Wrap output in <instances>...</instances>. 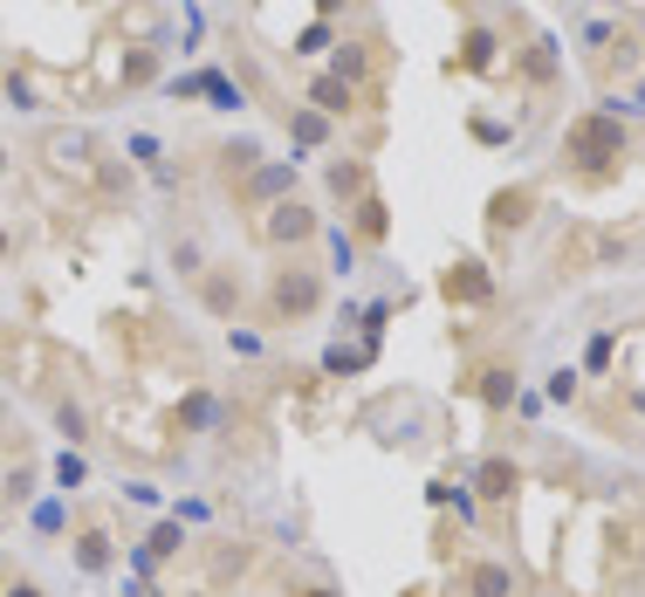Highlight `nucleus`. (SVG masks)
<instances>
[{"label": "nucleus", "mask_w": 645, "mask_h": 597, "mask_svg": "<svg viewBox=\"0 0 645 597\" xmlns=\"http://www.w3.org/2000/svg\"><path fill=\"white\" fill-rule=\"evenodd\" d=\"M56 426L69 432V440H90V412H83V406H69V398L56 406Z\"/></svg>", "instance_id": "obj_16"}, {"label": "nucleus", "mask_w": 645, "mask_h": 597, "mask_svg": "<svg viewBox=\"0 0 645 597\" xmlns=\"http://www.w3.org/2000/svg\"><path fill=\"white\" fill-rule=\"evenodd\" d=\"M8 248H14V241H8V227H0V261H8Z\"/></svg>", "instance_id": "obj_22"}, {"label": "nucleus", "mask_w": 645, "mask_h": 597, "mask_svg": "<svg viewBox=\"0 0 645 597\" xmlns=\"http://www.w3.org/2000/svg\"><path fill=\"white\" fill-rule=\"evenodd\" d=\"M0 597H49V590L34 584V577H8V590H0Z\"/></svg>", "instance_id": "obj_19"}, {"label": "nucleus", "mask_w": 645, "mask_h": 597, "mask_svg": "<svg viewBox=\"0 0 645 597\" xmlns=\"http://www.w3.org/2000/svg\"><path fill=\"white\" fill-rule=\"evenodd\" d=\"M110 564H117L110 529H103V523H83V529H76V570H83V577H103Z\"/></svg>", "instance_id": "obj_4"}, {"label": "nucleus", "mask_w": 645, "mask_h": 597, "mask_svg": "<svg viewBox=\"0 0 645 597\" xmlns=\"http://www.w3.org/2000/svg\"><path fill=\"white\" fill-rule=\"evenodd\" d=\"M625 151V131L612 117H577L570 125V158H618Z\"/></svg>", "instance_id": "obj_3"}, {"label": "nucleus", "mask_w": 645, "mask_h": 597, "mask_svg": "<svg viewBox=\"0 0 645 597\" xmlns=\"http://www.w3.org/2000/svg\"><path fill=\"white\" fill-rule=\"evenodd\" d=\"M385 227H391V220H385V199H378V192H365V199L350 207V233H357L365 248H378V241H385Z\"/></svg>", "instance_id": "obj_6"}, {"label": "nucleus", "mask_w": 645, "mask_h": 597, "mask_svg": "<svg viewBox=\"0 0 645 597\" xmlns=\"http://www.w3.org/2000/svg\"><path fill=\"white\" fill-rule=\"evenodd\" d=\"M439 296H447V302H488V268H480V261H454L447 275H439Z\"/></svg>", "instance_id": "obj_5"}, {"label": "nucleus", "mask_w": 645, "mask_h": 597, "mask_svg": "<svg viewBox=\"0 0 645 597\" xmlns=\"http://www.w3.org/2000/svg\"><path fill=\"white\" fill-rule=\"evenodd\" d=\"M467 590H474V597H508V570H502V564H474V570H467Z\"/></svg>", "instance_id": "obj_12"}, {"label": "nucleus", "mask_w": 645, "mask_h": 597, "mask_svg": "<svg viewBox=\"0 0 645 597\" xmlns=\"http://www.w3.org/2000/svg\"><path fill=\"white\" fill-rule=\"evenodd\" d=\"M296 138H302V145H316V138H322V117H309V110H302V117H296Z\"/></svg>", "instance_id": "obj_20"}, {"label": "nucleus", "mask_w": 645, "mask_h": 597, "mask_svg": "<svg viewBox=\"0 0 645 597\" xmlns=\"http://www.w3.org/2000/svg\"><path fill=\"white\" fill-rule=\"evenodd\" d=\"M330 192H337V199H365V192H371V166H365V158L330 166Z\"/></svg>", "instance_id": "obj_9"}, {"label": "nucleus", "mask_w": 645, "mask_h": 597, "mask_svg": "<svg viewBox=\"0 0 645 597\" xmlns=\"http://www.w3.org/2000/svg\"><path fill=\"white\" fill-rule=\"evenodd\" d=\"M529 207H536V192H522V186H515V192H495L488 220H495V227H522V220H529Z\"/></svg>", "instance_id": "obj_10"}, {"label": "nucleus", "mask_w": 645, "mask_h": 597, "mask_svg": "<svg viewBox=\"0 0 645 597\" xmlns=\"http://www.w3.org/2000/svg\"><path fill=\"white\" fill-rule=\"evenodd\" d=\"M522 488V467L515 460H488V467H480V501H508Z\"/></svg>", "instance_id": "obj_7"}, {"label": "nucleus", "mask_w": 645, "mask_h": 597, "mask_svg": "<svg viewBox=\"0 0 645 597\" xmlns=\"http://www.w3.org/2000/svg\"><path fill=\"white\" fill-rule=\"evenodd\" d=\"M207 309L234 316V309H240V282H227V275H207Z\"/></svg>", "instance_id": "obj_14"}, {"label": "nucleus", "mask_w": 645, "mask_h": 597, "mask_svg": "<svg viewBox=\"0 0 645 597\" xmlns=\"http://www.w3.org/2000/svg\"><path fill=\"white\" fill-rule=\"evenodd\" d=\"M322 309V275L316 268H275V282H268V316L275 324H302V316Z\"/></svg>", "instance_id": "obj_1"}, {"label": "nucleus", "mask_w": 645, "mask_h": 597, "mask_svg": "<svg viewBox=\"0 0 645 597\" xmlns=\"http://www.w3.org/2000/svg\"><path fill=\"white\" fill-rule=\"evenodd\" d=\"M371 49H378V42H344V56H337V76H344V83L371 69Z\"/></svg>", "instance_id": "obj_15"}, {"label": "nucleus", "mask_w": 645, "mask_h": 597, "mask_svg": "<svg viewBox=\"0 0 645 597\" xmlns=\"http://www.w3.org/2000/svg\"><path fill=\"white\" fill-rule=\"evenodd\" d=\"M316 227H322L316 207H302V199H281V207H268V227H261V233H268L275 248H302V241H316Z\"/></svg>", "instance_id": "obj_2"}, {"label": "nucleus", "mask_w": 645, "mask_h": 597, "mask_svg": "<svg viewBox=\"0 0 645 597\" xmlns=\"http://www.w3.org/2000/svg\"><path fill=\"white\" fill-rule=\"evenodd\" d=\"M172 268H179V275H207V268H199V248H192V241L172 248Z\"/></svg>", "instance_id": "obj_18"}, {"label": "nucleus", "mask_w": 645, "mask_h": 597, "mask_svg": "<svg viewBox=\"0 0 645 597\" xmlns=\"http://www.w3.org/2000/svg\"><path fill=\"white\" fill-rule=\"evenodd\" d=\"M56 481H62V488H76V481H83V460L62 454V460H56Z\"/></svg>", "instance_id": "obj_17"}, {"label": "nucleus", "mask_w": 645, "mask_h": 597, "mask_svg": "<svg viewBox=\"0 0 645 597\" xmlns=\"http://www.w3.org/2000/svg\"><path fill=\"white\" fill-rule=\"evenodd\" d=\"M309 97H316V110H330V117H350V110H357V90L344 83V76H316Z\"/></svg>", "instance_id": "obj_8"}, {"label": "nucleus", "mask_w": 645, "mask_h": 597, "mask_svg": "<svg viewBox=\"0 0 645 597\" xmlns=\"http://www.w3.org/2000/svg\"><path fill=\"white\" fill-rule=\"evenodd\" d=\"M296 597H337V590H330V584H309V590H296Z\"/></svg>", "instance_id": "obj_21"}, {"label": "nucleus", "mask_w": 645, "mask_h": 597, "mask_svg": "<svg viewBox=\"0 0 645 597\" xmlns=\"http://www.w3.org/2000/svg\"><path fill=\"white\" fill-rule=\"evenodd\" d=\"M0 590H8V564H0Z\"/></svg>", "instance_id": "obj_23"}, {"label": "nucleus", "mask_w": 645, "mask_h": 597, "mask_svg": "<svg viewBox=\"0 0 645 597\" xmlns=\"http://www.w3.org/2000/svg\"><path fill=\"white\" fill-rule=\"evenodd\" d=\"M480 398H488V406H508V398H515V365H488V371H480Z\"/></svg>", "instance_id": "obj_11"}, {"label": "nucleus", "mask_w": 645, "mask_h": 597, "mask_svg": "<svg viewBox=\"0 0 645 597\" xmlns=\"http://www.w3.org/2000/svg\"><path fill=\"white\" fill-rule=\"evenodd\" d=\"M179 543H186V536H179V523H158V529H151V543H145V564H166V556H179Z\"/></svg>", "instance_id": "obj_13"}]
</instances>
